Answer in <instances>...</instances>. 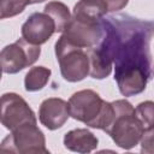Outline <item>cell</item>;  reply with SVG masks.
<instances>
[{
  "label": "cell",
  "mask_w": 154,
  "mask_h": 154,
  "mask_svg": "<svg viewBox=\"0 0 154 154\" xmlns=\"http://www.w3.org/2000/svg\"><path fill=\"white\" fill-rule=\"evenodd\" d=\"M102 20L113 58L114 81L120 94H141L152 77L150 41L154 36V19L116 14L103 17Z\"/></svg>",
  "instance_id": "obj_1"
},
{
  "label": "cell",
  "mask_w": 154,
  "mask_h": 154,
  "mask_svg": "<svg viewBox=\"0 0 154 154\" xmlns=\"http://www.w3.org/2000/svg\"><path fill=\"white\" fill-rule=\"evenodd\" d=\"M70 116L93 129L106 130L113 120L114 107L91 89L75 93L69 100Z\"/></svg>",
  "instance_id": "obj_2"
},
{
  "label": "cell",
  "mask_w": 154,
  "mask_h": 154,
  "mask_svg": "<svg viewBox=\"0 0 154 154\" xmlns=\"http://www.w3.org/2000/svg\"><path fill=\"white\" fill-rule=\"evenodd\" d=\"M112 103L114 107V117L105 132L109 135L119 148L129 150L138 144L144 128L136 114V109L129 101L117 100Z\"/></svg>",
  "instance_id": "obj_3"
},
{
  "label": "cell",
  "mask_w": 154,
  "mask_h": 154,
  "mask_svg": "<svg viewBox=\"0 0 154 154\" xmlns=\"http://www.w3.org/2000/svg\"><path fill=\"white\" fill-rule=\"evenodd\" d=\"M55 57L59 63L60 73L67 82L83 81L90 72L88 51L67 42L63 36L55 42Z\"/></svg>",
  "instance_id": "obj_4"
},
{
  "label": "cell",
  "mask_w": 154,
  "mask_h": 154,
  "mask_svg": "<svg viewBox=\"0 0 154 154\" xmlns=\"http://www.w3.org/2000/svg\"><path fill=\"white\" fill-rule=\"evenodd\" d=\"M1 153L19 154H48L46 148V138L43 132L37 128L36 123H25L7 135L0 146Z\"/></svg>",
  "instance_id": "obj_5"
},
{
  "label": "cell",
  "mask_w": 154,
  "mask_h": 154,
  "mask_svg": "<svg viewBox=\"0 0 154 154\" xmlns=\"http://www.w3.org/2000/svg\"><path fill=\"white\" fill-rule=\"evenodd\" d=\"M102 19L103 18L100 20H93L72 16L61 36L77 47L84 49L93 48L101 42L105 35Z\"/></svg>",
  "instance_id": "obj_6"
},
{
  "label": "cell",
  "mask_w": 154,
  "mask_h": 154,
  "mask_svg": "<svg viewBox=\"0 0 154 154\" xmlns=\"http://www.w3.org/2000/svg\"><path fill=\"white\" fill-rule=\"evenodd\" d=\"M40 46L32 45L26 40L18 38L16 42L7 45L0 53V61L4 73L13 75L32 65L40 57Z\"/></svg>",
  "instance_id": "obj_7"
},
{
  "label": "cell",
  "mask_w": 154,
  "mask_h": 154,
  "mask_svg": "<svg viewBox=\"0 0 154 154\" xmlns=\"http://www.w3.org/2000/svg\"><path fill=\"white\" fill-rule=\"evenodd\" d=\"M25 123H36V116L26 101L16 93L1 96V124L10 131Z\"/></svg>",
  "instance_id": "obj_8"
},
{
  "label": "cell",
  "mask_w": 154,
  "mask_h": 154,
  "mask_svg": "<svg viewBox=\"0 0 154 154\" xmlns=\"http://www.w3.org/2000/svg\"><path fill=\"white\" fill-rule=\"evenodd\" d=\"M54 32L55 23L46 12H34L22 25V37L36 46L46 43Z\"/></svg>",
  "instance_id": "obj_9"
},
{
  "label": "cell",
  "mask_w": 154,
  "mask_h": 154,
  "mask_svg": "<svg viewBox=\"0 0 154 154\" xmlns=\"http://www.w3.org/2000/svg\"><path fill=\"white\" fill-rule=\"evenodd\" d=\"M70 117L69 102L59 97H49L42 101L38 109V119L48 130L60 129Z\"/></svg>",
  "instance_id": "obj_10"
},
{
  "label": "cell",
  "mask_w": 154,
  "mask_h": 154,
  "mask_svg": "<svg viewBox=\"0 0 154 154\" xmlns=\"http://www.w3.org/2000/svg\"><path fill=\"white\" fill-rule=\"evenodd\" d=\"M87 51H88L89 61H90L89 75L95 79H103L107 76H109L112 71L113 58H112V53L105 35L97 46L89 48Z\"/></svg>",
  "instance_id": "obj_11"
},
{
  "label": "cell",
  "mask_w": 154,
  "mask_h": 154,
  "mask_svg": "<svg viewBox=\"0 0 154 154\" xmlns=\"http://www.w3.org/2000/svg\"><path fill=\"white\" fill-rule=\"evenodd\" d=\"M97 137L87 129H73L65 134L64 146L77 153H90L97 147Z\"/></svg>",
  "instance_id": "obj_12"
},
{
  "label": "cell",
  "mask_w": 154,
  "mask_h": 154,
  "mask_svg": "<svg viewBox=\"0 0 154 154\" xmlns=\"http://www.w3.org/2000/svg\"><path fill=\"white\" fill-rule=\"evenodd\" d=\"M52 71L45 66L31 67L24 77V87L26 91H38L46 87Z\"/></svg>",
  "instance_id": "obj_13"
},
{
  "label": "cell",
  "mask_w": 154,
  "mask_h": 154,
  "mask_svg": "<svg viewBox=\"0 0 154 154\" xmlns=\"http://www.w3.org/2000/svg\"><path fill=\"white\" fill-rule=\"evenodd\" d=\"M43 12L48 13L53 18V20L55 23V32H63L72 17L69 11V7L60 1L48 2L45 6Z\"/></svg>",
  "instance_id": "obj_14"
},
{
  "label": "cell",
  "mask_w": 154,
  "mask_h": 154,
  "mask_svg": "<svg viewBox=\"0 0 154 154\" xmlns=\"http://www.w3.org/2000/svg\"><path fill=\"white\" fill-rule=\"evenodd\" d=\"M0 18L14 17L24 11L28 5H31V0H0Z\"/></svg>",
  "instance_id": "obj_15"
},
{
  "label": "cell",
  "mask_w": 154,
  "mask_h": 154,
  "mask_svg": "<svg viewBox=\"0 0 154 154\" xmlns=\"http://www.w3.org/2000/svg\"><path fill=\"white\" fill-rule=\"evenodd\" d=\"M135 109L146 130L154 128V101H143L138 103Z\"/></svg>",
  "instance_id": "obj_16"
},
{
  "label": "cell",
  "mask_w": 154,
  "mask_h": 154,
  "mask_svg": "<svg viewBox=\"0 0 154 154\" xmlns=\"http://www.w3.org/2000/svg\"><path fill=\"white\" fill-rule=\"evenodd\" d=\"M141 153L154 154V128L147 129L141 138Z\"/></svg>",
  "instance_id": "obj_17"
},
{
  "label": "cell",
  "mask_w": 154,
  "mask_h": 154,
  "mask_svg": "<svg viewBox=\"0 0 154 154\" xmlns=\"http://www.w3.org/2000/svg\"><path fill=\"white\" fill-rule=\"evenodd\" d=\"M106 2L107 7H108V12H114V11H119L122 8H124L129 0H102Z\"/></svg>",
  "instance_id": "obj_18"
},
{
  "label": "cell",
  "mask_w": 154,
  "mask_h": 154,
  "mask_svg": "<svg viewBox=\"0 0 154 154\" xmlns=\"http://www.w3.org/2000/svg\"><path fill=\"white\" fill-rule=\"evenodd\" d=\"M46 0H31V4H40V2H43Z\"/></svg>",
  "instance_id": "obj_19"
},
{
  "label": "cell",
  "mask_w": 154,
  "mask_h": 154,
  "mask_svg": "<svg viewBox=\"0 0 154 154\" xmlns=\"http://www.w3.org/2000/svg\"><path fill=\"white\" fill-rule=\"evenodd\" d=\"M153 76H154V66H153Z\"/></svg>",
  "instance_id": "obj_20"
}]
</instances>
